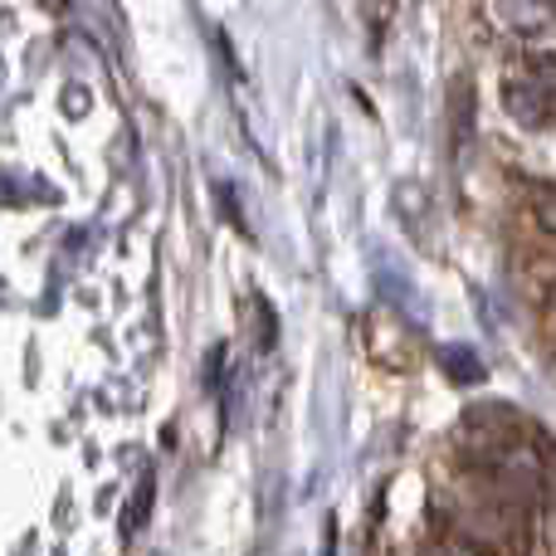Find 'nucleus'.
<instances>
[{
	"label": "nucleus",
	"mask_w": 556,
	"mask_h": 556,
	"mask_svg": "<svg viewBox=\"0 0 556 556\" xmlns=\"http://www.w3.org/2000/svg\"><path fill=\"white\" fill-rule=\"evenodd\" d=\"M538 225H542L547 235H556V186L538 195Z\"/></svg>",
	"instance_id": "obj_2"
},
{
	"label": "nucleus",
	"mask_w": 556,
	"mask_h": 556,
	"mask_svg": "<svg viewBox=\"0 0 556 556\" xmlns=\"http://www.w3.org/2000/svg\"><path fill=\"white\" fill-rule=\"evenodd\" d=\"M362 5H366V25H371V39H381L401 0H362Z\"/></svg>",
	"instance_id": "obj_1"
}]
</instances>
